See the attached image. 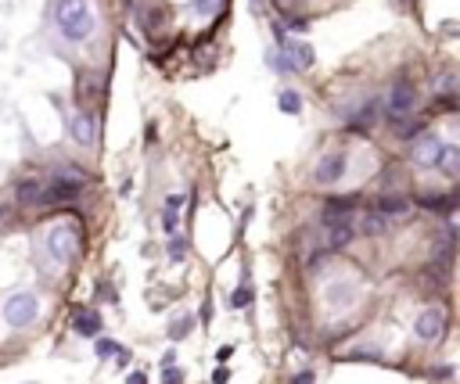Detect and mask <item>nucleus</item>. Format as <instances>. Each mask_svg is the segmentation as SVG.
I'll use <instances>...</instances> for the list:
<instances>
[{"label":"nucleus","mask_w":460,"mask_h":384,"mask_svg":"<svg viewBox=\"0 0 460 384\" xmlns=\"http://www.w3.org/2000/svg\"><path fill=\"white\" fill-rule=\"evenodd\" d=\"M280 112L299 115V112H302V97H299L295 90H284V94H280Z\"/></svg>","instance_id":"412c9836"},{"label":"nucleus","mask_w":460,"mask_h":384,"mask_svg":"<svg viewBox=\"0 0 460 384\" xmlns=\"http://www.w3.org/2000/svg\"><path fill=\"white\" fill-rule=\"evenodd\" d=\"M414 104H417L414 83H410V79H395V83H392V94H388V104H385V115H388L392 123L410 119V115H414Z\"/></svg>","instance_id":"20e7f679"},{"label":"nucleus","mask_w":460,"mask_h":384,"mask_svg":"<svg viewBox=\"0 0 460 384\" xmlns=\"http://www.w3.org/2000/svg\"><path fill=\"white\" fill-rule=\"evenodd\" d=\"M115 349H119V345H115V341H108V338H101V341H97V356H101V359H104V356H111Z\"/></svg>","instance_id":"a878e982"},{"label":"nucleus","mask_w":460,"mask_h":384,"mask_svg":"<svg viewBox=\"0 0 460 384\" xmlns=\"http://www.w3.org/2000/svg\"><path fill=\"white\" fill-rule=\"evenodd\" d=\"M184 255H187V241H184V237H172V241H169V259L180 262Z\"/></svg>","instance_id":"5701e85b"},{"label":"nucleus","mask_w":460,"mask_h":384,"mask_svg":"<svg viewBox=\"0 0 460 384\" xmlns=\"http://www.w3.org/2000/svg\"><path fill=\"white\" fill-rule=\"evenodd\" d=\"M80 252V230L72 223H58L47 230V255L54 262H72Z\"/></svg>","instance_id":"f03ea898"},{"label":"nucleus","mask_w":460,"mask_h":384,"mask_svg":"<svg viewBox=\"0 0 460 384\" xmlns=\"http://www.w3.org/2000/svg\"><path fill=\"white\" fill-rule=\"evenodd\" d=\"M378 108H381L378 101H367V104L360 108V115L353 119V130H371V126L378 123Z\"/></svg>","instance_id":"f3484780"},{"label":"nucleus","mask_w":460,"mask_h":384,"mask_svg":"<svg viewBox=\"0 0 460 384\" xmlns=\"http://www.w3.org/2000/svg\"><path fill=\"white\" fill-rule=\"evenodd\" d=\"M295 384H313V373H299V377H295Z\"/></svg>","instance_id":"2f4dec72"},{"label":"nucleus","mask_w":460,"mask_h":384,"mask_svg":"<svg viewBox=\"0 0 460 384\" xmlns=\"http://www.w3.org/2000/svg\"><path fill=\"white\" fill-rule=\"evenodd\" d=\"M421 133H425V126H421L417 119H399V123H395V137H399V140H417Z\"/></svg>","instance_id":"6ab92c4d"},{"label":"nucleus","mask_w":460,"mask_h":384,"mask_svg":"<svg viewBox=\"0 0 460 384\" xmlns=\"http://www.w3.org/2000/svg\"><path fill=\"white\" fill-rule=\"evenodd\" d=\"M187 331H191V320H187V316H184V320H177V323H169V338H172V341L184 338Z\"/></svg>","instance_id":"b1692460"},{"label":"nucleus","mask_w":460,"mask_h":384,"mask_svg":"<svg viewBox=\"0 0 460 384\" xmlns=\"http://www.w3.org/2000/svg\"><path fill=\"white\" fill-rule=\"evenodd\" d=\"M417 201H421L425 208H432V212H453V208H456V194H446V198H442V194L428 191V194H421Z\"/></svg>","instance_id":"dca6fc26"},{"label":"nucleus","mask_w":460,"mask_h":384,"mask_svg":"<svg viewBox=\"0 0 460 384\" xmlns=\"http://www.w3.org/2000/svg\"><path fill=\"white\" fill-rule=\"evenodd\" d=\"M18 201H22V205H40V201H43V187H40L36 180L18 183Z\"/></svg>","instance_id":"a211bd4d"},{"label":"nucleus","mask_w":460,"mask_h":384,"mask_svg":"<svg viewBox=\"0 0 460 384\" xmlns=\"http://www.w3.org/2000/svg\"><path fill=\"white\" fill-rule=\"evenodd\" d=\"M439 147H442V140L435 133H421L417 144H414V162H417L421 169H432L435 158H439Z\"/></svg>","instance_id":"1a4fd4ad"},{"label":"nucleus","mask_w":460,"mask_h":384,"mask_svg":"<svg viewBox=\"0 0 460 384\" xmlns=\"http://www.w3.org/2000/svg\"><path fill=\"white\" fill-rule=\"evenodd\" d=\"M76 331H80L83 338H97V334H101V316H97L94 309H83V312L76 316Z\"/></svg>","instance_id":"4468645a"},{"label":"nucleus","mask_w":460,"mask_h":384,"mask_svg":"<svg viewBox=\"0 0 460 384\" xmlns=\"http://www.w3.org/2000/svg\"><path fill=\"white\" fill-rule=\"evenodd\" d=\"M353 208H356V194H349V198H327L324 201V227L334 223V219H345Z\"/></svg>","instance_id":"9b49d317"},{"label":"nucleus","mask_w":460,"mask_h":384,"mask_svg":"<svg viewBox=\"0 0 460 384\" xmlns=\"http://www.w3.org/2000/svg\"><path fill=\"white\" fill-rule=\"evenodd\" d=\"M248 302H252V291H248V288H238L234 298H230V305H234V309H245Z\"/></svg>","instance_id":"393cba45"},{"label":"nucleus","mask_w":460,"mask_h":384,"mask_svg":"<svg viewBox=\"0 0 460 384\" xmlns=\"http://www.w3.org/2000/svg\"><path fill=\"white\" fill-rule=\"evenodd\" d=\"M177 227H180V215H177V208H165V215H162V230L172 237V234H177Z\"/></svg>","instance_id":"4be33fe9"},{"label":"nucleus","mask_w":460,"mask_h":384,"mask_svg":"<svg viewBox=\"0 0 460 384\" xmlns=\"http://www.w3.org/2000/svg\"><path fill=\"white\" fill-rule=\"evenodd\" d=\"M435 166H439L442 176L453 180V176L460 173V151H456L453 144H442V147H439V158H435Z\"/></svg>","instance_id":"f8f14e48"},{"label":"nucleus","mask_w":460,"mask_h":384,"mask_svg":"<svg viewBox=\"0 0 460 384\" xmlns=\"http://www.w3.org/2000/svg\"><path fill=\"white\" fill-rule=\"evenodd\" d=\"M126 384H148V373H141V370H137V373H130V377H126Z\"/></svg>","instance_id":"7c9ffc66"},{"label":"nucleus","mask_w":460,"mask_h":384,"mask_svg":"<svg viewBox=\"0 0 460 384\" xmlns=\"http://www.w3.org/2000/svg\"><path fill=\"white\" fill-rule=\"evenodd\" d=\"M180 205H184V194H169L165 198V208H177L180 212Z\"/></svg>","instance_id":"c85d7f7f"},{"label":"nucleus","mask_w":460,"mask_h":384,"mask_svg":"<svg viewBox=\"0 0 460 384\" xmlns=\"http://www.w3.org/2000/svg\"><path fill=\"white\" fill-rule=\"evenodd\" d=\"M0 215H4V208H0Z\"/></svg>","instance_id":"473e14b6"},{"label":"nucleus","mask_w":460,"mask_h":384,"mask_svg":"<svg viewBox=\"0 0 460 384\" xmlns=\"http://www.w3.org/2000/svg\"><path fill=\"white\" fill-rule=\"evenodd\" d=\"M165 384H184V373L172 370V366H165Z\"/></svg>","instance_id":"bb28decb"},{"label":"nucleus","mask_w":460,"mask_h":384,"mask_svg":"<svg viewBox=\"0 0 460 384\" xmlns=\"http://www.w3.org/2000/svg\"><path fill=\"white\" fill-rule=\"evenodd\" d=\"M345 176V154H324L320 162H317V169H313V180L320 183V187H331V183H338Z\"/></svg>","instance_id":"0eeeda50"},{"label":"nucleus","mask_w":460,"mask_h":384,"mask_svg":"<svg viewBox=\"0 0 460 384\" xmlns=\"http://www.w3.org/2000/svg\"><path fill=\"white\" fill-rule=\"evenodd\" d=\"M363 230H367V234H385V230H388V215H381L378 208H374V212H367V219H363Z\"/></svg>","instance_id":"aec40b11"},{"label":"nucleus","mask_w":460,"mask_h":384,"mask_svg":"<svg viewBox=\"0 0 460 384\" xmlns=\"http://www.w3.org/2000/svg\"><path fill=\"white\" fill-rule=\"evenodd\" d=\"M327 230H331V234H327V248H331V252L345 248V244L353 241V234H356L353 223H349V215H345V219H334V223H327Z\"/></svg>","instance_id":"9d476101"},{"label":"nucleus","mask_w":460,"mask_h":384,"mask_svg":"<svg viewBox=\"0 0 460 384\" xmlns=\"http://www.w3.org/2000/svg\"><path fill=\"white\" fill-rule=\"evenodd\" d=\"M407 208H410V201L402 198V194H385V198L378 201V212L388 215V219H392V215H407Z\"/></svg>","instance_id":"2eb2a0df"},{"label":"nucleus","mask_w":460,"mask_h":384,"mask_svg":"<svg viewBox=\"0 0 460 384\" xmlns=\"http://www.w3.org/2000/svg\"><path fill=\"white\" fill-rule=\"evenodd\" d=\"M226 377H230V370H226V366H219V370L212 373V380H216V384H226Z\"/></svg>","instance_id":"c756f323"},{"label":"nucleus","mask_w":460,"mask_h":384,"mask_svg":"<svg viewBox=\"0 0 460 384\" xmlns=\"http://www.w3.org/2000/svg\"><path fill=\"white\" fill-rule=\"evenodd\" d=\"M80 194H83V176L62 173V176H54V183L43 191V201L58 205V201H72V198H80Z\"/></svg>","instance_id":"39448f33"},{"label":"nucleus","mask_w":460,"mask_h":384,"mask_svg":"<svg viewBox=\"0 0 460 384\" xmlns=\"http://www.w3.org/2000/svg\"><path fill=\"white\" fill-rule=\"evenodd\" d=\"M219 0H195V11H216Z\"/></svg>","instance_id":"cd10ccee"},{"label":"nucleus","mask_w":460,"mask_h":384,"mask_svg":"<svg viewBox=\"0 0 460 384\" xmlns=\"http://www.w3.org/2000/svg\"><path fill=\"white\" fill-rule=\"evenodd\" d=\"M54 22H58V33H62L69 43H83V40H90L94 29H97V18H94V11H90L87 0H58Z\"/></svg>","instance_id":"f257e3e1"},{"label":"nucleus","mask_w":460,"mask_h":384,"mask_svg":"<svg viewBox=\"0 0 460 384\" xmlns=\"http://www.w3.org/2000/svg\"><path fill=\"white\" fill-rule=\"evenodd\" d=\"M72 137H76V144H83V147L94 144V119H90L87 112H80V115L72 119Z\"/></svg>","instance_id":"ddd939ff"},{"label":"nucleus","mask_w":460,"mask_h":384,"mask_svg":"<svg viewBox=\"0 0 460 384\" xmlns=\"http://www.w3.org/2000/svg\"><path fill=\"white\" fill-rule=\"evenodd\" d=\"M36 316H40V302H36V295H29V291H18V295H11V298L4 302V323L15 327V331L29 327Z\"/></svg>","instance_id":"7ed1b4c3"},{"label":"nucleus","mask_w":460,"mask_h":384,"mask_svg":"<svg viewBox=\"0 0 460 384\" xmlns=\"http://www.w3.org/2000/svg\"><path fill=\"white\" fill-rule=\"evenodd\" d=\"M284 58H273L280 69H295V72H306L313 65V47L310 43H284Z\"/></svg>","instance_id":"423d86ee"},{"label":"nucleus","mask_w":460,"mask_h":384,"mask_svg":"<svg viewBox=\"0 0 460 384\" xmlns=\"http://www.w3.org/2000/svg\"><path fill=\"white\" fill-rule=\"evenodd\" d=\"M442 309H425L421 316H417V323H414V331H417V338L421 341H439L442 338Z\"/></svg>","instance_id":"6e6552de"}]
</instances>
